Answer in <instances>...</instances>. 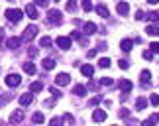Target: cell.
Listing matches in <instances>:
<instances>
[{"mask_svg": "<svg viewBox=\"0 0 159 126\" xmlns=\"http://www.w3.org/2000/svg\"><path fill=\"white\" fill-rule=\"evenodd\" d=\"M4 14H6V18H8V20H10L12 24H18V22L22 20L24 12H22V10H18V8H8V10L4 12Z\"/></svg>", "mask_w": 159, "mask_h": 126, "instance_id": "cell-1", "label": "cell"}, {"mask_svg": "<svg viewBox=\"0 0 159 126\" xmlns=\"http://www.w3.org/2000/svg\"><path fill=\"white\" fill-rule=\"evenodd\" d=\"M38 32H39V30H38V26H35V24H30V26H28L26 30H24V35H22V40H24V41H32V40L35 38V35H38Z\"/></svg>", "mask_w": 159, "mask_h": 126, "instance_id": "cell-2", "label": "cell"}, {"mask_svg": "<svg viewBox=\"0 0 159 126\" xmlns=\"http://www.w3.org/2000/svg\"><path fill=\"white\" fill-rule=\"evenodd\" d=\"M47 22L57 26V24L63 22V14H61L59 10H55V8H53V10H47Z\"/></svg>", "mask_w": 159, "mask_h": 126, "instance_id": "cell-3", "label": "cell"}, {"mask_svg": "<svg viewBox=\"0 0 159 126\" xmlns=\"http://www.w3.org/2000/svg\"><path fill=\"white\" fill-rule=\"evenodd\" d=\"M4 83H6L8 87H18V85L22 83V77L18 75V73H10V75L4 79Z\"/></svg>", "mask_w": 159, "mask_h": 126, "instance_id": "cell-4", "label": "cell"}, {"mask_svg": "<svg viewBox=\"0 0 159 126\" xmlns=\"http://www.w3.org/2000/svg\"><path fill=\"white\" fill-rule=\"evenodd\" d=\"M69 83H71V75L69 73H59L55 77V85H59V87H67Z\"/></svg>", "mask_w": 159, "mask_h": 126, "instance_id": "cell-5", "label": "cell"}, {"mask_svg": "<svg viewBox=\"0 0 159 126\" xmlns=\"http://www.w3.org/2000/svg\"><path fill=\"white\" fill-rule=\"evenodd\" d=\"M55 44H57V47H61L63 51L71 49V38H67V35H61V38L55 40Z\"/></svg>", "mask_w": 159, "mask_h": 126, "instance_id": "cell-6", "label": "cell"}, {"mask_svg": "<svg viewBox=\"0 0 159 126\" xmlns=\"http://www.w3.org/2000/svg\"><path fill=\"white\" fill-rule=\"evenodd\" d=\"M26 14H28L30 20H38V18H39V14H38V6H35V4H28V6H26Z\"/></svg>", "mask_w": 159, "mask_h": 126, "instance_id": "cell-7", "label": "cell"}, {"mask_svg": "<svg viewBox=\"0 0 159 126\" xmlns=\"http://www.w3.org/2000/svg\"><path fill=\"white\" fill-rule=\"evenodd\" d=\"M96 30H98V26H96L94 22H84V24H83V32L87 34V35L96 34Z\"/></svg>", "mask_w": 159, "mask_h": 126, "instance_id": "cell-8", "label": "cell"}, {"mask_svg": "<svg viewBox=\"0 0 159 126\" xmlns=\"http://www.w3.org/2000/svg\"><path fill=\"white\" fill-rule=\"evenodd\" d=\"M20 44H22V38H8L6 40V47H10V49H18L20 47Z\"/></svg>", "mask_w": 159, "mask_h": 126, "instance_id": "cell-9", "label": "cell"}, {"mask_svg": "<svg viewBox=\"0 0 159 126\" xmlns=\"http://www.w3.org/2000/svg\"><path fill=\"white\" fill-rule=\"evenodd\" d=\"M93 120H94V122H104V120H106V110L96 109V110L93 112Z\"/></svg>", "mask_w": 159, "mask_h": 126, "instance_id": "cell-10", "label": "cell"}, {"mask_svg": "<svg viewBox=\"0 0 159 126\" xmlns=\"http://www.w3.org/2000/svg\"><path fill=\"white\" fill-rule=\"evenodd\" d=\"M139 81L143 83V87H149V85H151V73H149L148 69L142 71V75H139Z\"/></svg>", "mask_w": 159, "mask_h": 126, "instance_id": "cell-11", "label": "cell"}, {"mask_svg": "<svg viewBox=\"0 0 159 126\" xmlns=\"http://www.w3.org/2000/svg\"><path fill=\"white\" fill-rule=\"evenodd\" d=\"M24 120V110H14L10 114V122L12 124H18V122H22Z\"/></svg>", "mask_w": 159, "mask_h": 126, "instance_id": "cell-12", "label": "cell"}, {"mask_svg": "<svg viewBox=\"0 0 159 126\" xmlns=\"http://www.w3.org/2000/svg\"><path fill=\"white\" fill-rule=\"evenodd\" d=\"M116 12H118L120 16H126L128 12H130V4H128V2H118V6H116Z\"/></svg>", "mask_w": 159, "mask_h": 126, "instance_id": "cell-13", "label": "cell"}, {"mask_svg": "<svg viewBox=\"0 0 159 126\" xmlns=\"http://www.w3.org/2000/svg\"><path fill=\"white\" fill-rule=\"evenodd\" d=\"M94 10H96V14L102 16V18H108V16H110V12H108V8H106L104 4H96V6H94Z\"/></svg>", "mask_w": 159, "mask_h": 126, "instance_id": "cell-14", "label": "cell"}, {"mask_svg": "<svg viewBox=\"0 0 159 126\" xmlns=\"http://www.w3.org/2000/svg\"><path fill=\"white\" fill-rule=\"evenodd\" d=\"M132 47H134V41H132V40H122V41H120V49H122V51L128 53V51H132Z\"/></svg>", "mask_w": 159, "mask_h": 126, "instance_id": "cell-15", "label": "cell"}, {"mask_svg": "<svg viewBox=\"0 0 159 126\" xmlns=\"http://www.w3.org/2000/svg\"><path fill=\"white\" fill-rule=\"evenodd\" d=\"M32 100H34V95L32 93H26V95H22V97H20V105L22 106H28V105H32Z\"/></svg>", "mask_w": 159, "mask_h": 126, "instance_id": "cell-16", "label": "cell"}, {"mask_svg": "<svg viewBox=\"0 0 159 126\" xmlns=\"http://www.w3.org/2000/svg\"><path fill=\"white\" fill-rule=\"evenodd\" d=\"M145 20H149L151 24H155V26H159V12H149V14H145Z\"/></svg>", "mask_w": 159, "mask_h": 126, "instance_id": "cell-17", "label": "cell"}, {"mask_svg": "<svg viewBox=\"0 0 159 126\" xmlns=\"http://www.w3.org/2000/svg\"><path fill=\"white\" fill-rule=\"evenodd\" d=\"M145 34L151 35V38H155V35H159V26H155V24H149V26L145 28Z\"/></svg>", "mask_w": 159, "mask_h": 126, "instance_id": "cell-18", "label": "cell"}, {"mask_svg": "<svg viewBox=\"0 0 159 126\" xmlns=\"http://www.w3.org/2000/svg\"><path fill=\"white\" fill-rule=\"evenodd\" d=\"M73 95H77V97H84V95H87V87H84V85H75V87H73Z\"/></svg>", "mask_w": 159, "mask_h": 126, "instance_id": "cell-19", "label": "cell"}, {"mask_svg": "<svg viewBox=\"0 0 159 126\" xmlns=\"http://www.w3.org/2000/svg\"><path fill=\"white\" fill-rule=\"evenodd\" d=\"M148 105H149V100L145 99V97H139V99L136 100V109H138V110H143V109H148Z\"/></svg>", "mask_w": 159, "mask_h": 126, "instance_id": "cell-20", "label": "cell"}, {"mask_svg": "<svg viewBox=\"0 0 159 126\" xmlns=\"http://www.w3.org/2000/svg\"><path fill=\"white\" fill-rule=\"evenodd\" d=\"M22 67H24V71H26L28 75H35V65H34L32 61H26V63H22Z\"/></svg>", "mask_w": 159, "mask_h": 126, "instance_id": "cell-21", "label": "cell"}, {"mask_svg": "<svg viewBox=\"0 0 159 126\" xmlns=\"http://www.w3.org/2000/svg\"><path fill=\"white\" fill-rule=\"evenodd\" d=\"M39 91H43V83H41V81H34L32 85H30V93H39Z\"/></svg>", "mask_w": 159, "mask_h": 126, "instance_id": "cell-22", "label": "cell"}, {"mask_svg": "<svg viewBox=\"0 0 159 126\" xmlns=\"http://www.w3.org/2000/svg\"><path fill=\"white\" fill-rule=\"evenodd\" d=\"M55 65H57V63H55V59H51V57H45V59H43V69H45V71L55 69Z\"/></svg>", "mask_w": 159, "mask_h": 126, "instance_id": "cell-23", "label": "cell"}, {"mask_svg": "<svg viewBox=\"0 0 159 126\" xmlns=\"http://www.w3.org/2000/svg\"><path fill=\"white\" fill-rule=\"evenodd\" d=\"M81 73H83L84 77H93L94 67H93V65H83V67H81Z\"/></svg>", "mask_w": 159, "mask_h": 126, "instance_id": "cell-24", "label": "cell"}, {"mask_svg": "<svg viewBox=\"0 0 159 126\" xmlns=\"http://www.w3.org/2000/svg\"><path fill=\"white\" fill-rule=\"evenodd\" d=\"M120 89H122V91H124V93H130V91H132V81L124 79V81L120 83Z\"/></svg>", "mask_w": 159, "mask_h": 126, "instance_id": "cell-25", "label": "cell"}, {"mask_svg": "<svg viewBox=\"0 0 159 126\" xmlns=\"http://www.w3.org/2000/svg\"><path fill=\"white\" fill-rule=\"evenodd\" d=\"M110 63H112V61H110L108 57H100V59H98V67H102V69H108Z\"/></svg>", "mask_w": 159, "mask_h": 126, "instance_id": "cell-26", "label": "cell"}, {"mask_svg": "<svg viewBox=\"0 0 159 126\" xmlns=\"http://www.w3.org/2000/svg\"><path fill=\"white\" fill-rule=\"evenodd\" d=\"M32 120H34L35 124H41V122H43V120H45V118H43V112H34V116H32Z\"/></svg>", "mask_w": 159, "mask_h": 126, "instance_id": "cell-27", "label": "cell"}, {"mask_svg": "<svg viewBox=\"0 0 159 126\" xmlns=\"http://www.w3.org/2000/svg\"><path fill=\"white\" fill-rule=\"evenodd\" d=\"M51 44H53V41H51L49 35H45V38L39 40V45H41V47H51Z\"/></svg>", "mask_w": 159, "mask_h": 126, "instance_id": "cell-28", "label": "cell"}, {"mask_svg": "<svg viewBox=\"0 0 159 126\" xmlns=\"http://www.w3.org/2000/svg\"><path fill=\"white\" fill-rule=\"evenodd\" d=\"M38 53H39V49H38V47H28V55L30 57H32V59H35V57H38Z\"/></svg>", "mask_w": 159, "mask_h": 126, "instance_id": "cell-29", "label": "cell"}, {"mask_svg": "<svg viewBox=\"0 0 159 126\" xmlns=\"http://www.w3.org/2000/svg\"><path fill=\"white\" fill-rule=\"evenodd\" d=\"M81 6H83V10H84V12H90V10H93V2H90V0H83Z\"/></svg>", "mask_w": 159, "mask_h": 126, "instance_id": "cell-30", "label": "cell"}, {"mask_svg": "<svg viewBox=\"0 0 159 126\" xmlns=\"http://www.w3.org/2000/svg\"><path fill=\"white\" fill-rule=\"evenodd\" d=\"M49 126H63V118H59V116H55L49 120Z\"/></svg>", "mask_w": 159, "mask_h": 126, "instance_id": "cell-31", "label": "cell"}, {"mask_svg": "<svg viewBox=\"0 0 159 126\" xmlns=\"http://www.w3.org/2000/svg\"><path fill=\"white\" fill-rule=\"evenodd\" d=\"M67 10H69V12L77 10V0H69V2H67Z\"/></svg>", "mask_w": 159, "mask_h": 126, "instance_id": "cell-32", "label": "cell"}, {"mask_svg": "<svg viewBox=\"0 0 159 126\" xmlns=\"http://www.w3.org/2000/svg\"><path fill=\"white\" fill-rule=\"evenodd\" d=\"M149 103L153 105V106H159V95H151V97H149Z\"/></svg>", "mask_w": 159, "mask_h": 126, "instance_id": "cell-33", "label": "cell"}, {"mask_svg": "<svg viewBox=\"0 0 159 126\" xmlns=\"http://www.w3.org/2000/svg\"><path fill=\"white\" fill-rule=\"evenodd\" d=\"M112 79H110V77H102V79H100V85H104V87H108V85H112Z\"/></svg>", "mask_w": 159, "mask_h": 126, "instance_id": "cell-34", "label": "cell"}, {"mask_svg": "<svg viewBox=\"0 0 159 126\" xmlns=\"http://www.w3.org/2000/svg\"><path fill=\"white\" fill-rule=\"evenodd\" d=\"M10 99H12V95H10V93H6V95H4V97H2V99H0V106H2V105H6V103H8V100H10Z\"/></svg>", "mask_w": 159, "mask_h": 126, "instance_id": "cell-35", "label": "cell"}, {"mask_svg": "<svg viewBox=\"0 0 159 126\" xmlns=\"http://www.w3.org/2000/svg\"><path fill=\"white\" fill-rule=\"evenodd\" d=\"M120 63V69H128L130 67V61H128V59H122V61H118Z\"/></svg>", "mask_w": 159, "mask_h": 126, "instance_id": "cell-36", "label": "cell"}, {"mask_svg": "<svg viewBox=\"0 0 159 126\" xmlns=\"http://www.w3.org/2000/svg\"><path fill=\"white\" fill-rule=\"evenodd\" d=\"M136 20H145V12L143 10H138L136 12Z\"/></svg>", "mask_w": 159, "mask_h": 126, "instance_id": "cell-37", "label": "cell"}, {"mask_svg": "<svg viewBox=\"0 0 159 126\" xmlns=\"http://www.w3.org/2000/svg\"><path fill=\"white\" fill-rule=\"evenodd\" d=\"M49 93L53 95L55 99H59V97H61V91H57V89H55V87H51V89H49Z\"/></svg>", "mask_w": 159, "mask_h": 126, "instance_id": "cell-38", "label": "cell"}, {"mask_svg": "<svg viewBox=\"0 0 159 126\" xmlns=\"http://www.w3.org/2000/svg\"><path fill=\"white\" fill-rule=\"evenodd\" d=\"M149 47H151V51H153V53H159V41H153Z\"/></svg>", "mask_w": 159, "mask_h": 126, "instance_id": "cell-39", "label": "cell"}, {"mask_svg": "<svg viewBox=\"0 0 159 126\" xmlns=\"http://www.w3.org/2000/svg\"><path fill=\"white\" fill-rule=\"evenodd\" d=\"M100 103H102V99H100V97H94V99H90V105H93V106L100 105Z\"/></svg>", "mask_w": 159, "mask_h": 126, "instance_id": "cell-40", "label": "cell"}, {"mask_svg": "<svg viewBox=\"0 0 159 126\" xmlns=\"http://www.w3.org/2000/svg\"><path fill=\"white\" fill-rule=\"evenodd\" d=\"M142 126H155V120H153V118H148V120H143Z\"/></svg>", "mask_w": 159, "mask_h": 126, "instance_id": "cell-41", "label": "cell"}, {"mask_svg": "<svg viewBox=\"0 0 159 126\" xmlns=\"http://www.w3.org/2000/svg\"><path fill=\"white\" fill-rule=\"evenodd\" d=\"M151 57H153V51H151V49L143 51V59H151Z\"/></svg>", "mask_w": 159, "mask_h": 126, "instance_id": "cell-42", "label": "cell"}, {"mask_svg": "<svg viewBox=\"0 0 159 126\" xmlns=\"http://www.w3.org/2000/svg\"><path fill=\"white\" fill-rule=\"evenodd\" d=\"M81 38H83L81 32H73V34H71V40H81Z\"/></svg>", "mask_w": 159, "mask_h": 126, "instance_id": "cell-43", "label": "cell"}, {"mask_svg": "<svg viewBox=\"0 0 159 126\" xmlns=\"http://www.w3.org/2000/svg\"><path fill=\"white\" fill-rule=\"evenodd\" d=\"M6 30H2V28H0V44H2V41H6Z\"/></svg>", "mask_w": 159, "mask_h": 126, "instance_id": "cell-44", "label": "cell"}, {"mask_svg": "<svg viewBox=\"0 0 159 126\" xmlns=\"http://www.w3.org/2000/svg\"><path fill=\"white\" fill-rule=\"evenodd\" d=\"M35 6H47V0H35Z\"/></svg>", "mask_w": 159, "mask_h": 126, "instance_id": "cell-45", "label": "cell"}, {"mask_svg": "<svg viewBox=\"0 0 159 126\" xmlns=\"http://www.w3.org/2000/svg\"><path fill=\"white\" fill-rule=\"evenodd\" d=\"M63 120H65V122H73V114H65Z\"/></svg>", "mask_w": 159, "mask_h": 126, "instance_id": "cell-46", "label": "cell"}, {"mask_svg": "<svg viewBox=\"0 0 159 126\" xmlns=\"http://www.w3.org/2000/svg\"><path fill=\"white\" fill-rule=\"evenodd\" d=\"M120 116H124V118H128V116H130V112H128L126 109H122V112H120Z\"/></svg>", "mask_w": 159, "mask_h": 126, "instance_id": "cell-47", "label": "cell"}, {"mask_svg": "<svg viewBox=\"0 0 159 126\" xmlns=\"http://www.w3.org/2000/svg\"><path fill=\"white\" fill-rule=\"evenodd\" d=\"M87 55H89V57H94V55H96V49H90V51L87 53Z\"/></svg>", "mask_w": 159, "mask_h": 126, "instance_id": "cell-48", "label": "cell"}, {"mask_svg": "<svg viewBox=\"0 0 159 126\" xmlns=\"http://www.w3.org/2000/svg\"><path fill=\"white\" fill-rule=\"evenodd\" d=\"M148 2H149V4H157V2H159V0H148Z\"/></svg>", "mask_w": 159, "mask_h": 126, "instance_id": "cell-49", "label": "cell"}, {"mask_svg": "<svg viewBox=\"0 0 159 126\" xmlns=\"http://www.w3.org/2000/svg\"><path fill=\"white\" fill-rule=\"evenodd\" d=\"M151 118H153V120H159V114H153V116H151Z\"/></svg>", "mask_w": 159, "mask_h": 126, "instance_id": "cell-50", "label": "cell"}, {"mask_svg": "<svg viewBox=\"0 0 159 126\" xmlns=\"http://www.w3.org/2000/svg\"><path fill=\"white\" fill-rule=\"evenodd\" d=\"M53 2H61V0H53Z\"/></svg>", "mask_w": 159, "mask_h": 126, "instance_id": "cell-51", "label": "cell"}, {"mask_svg": "<svg viewBox=\"0 0 159 126\" xmlns=\"http://www.w3.org/2000/svg\"><path fill=\"white\" fill-rule=\"evenodd\" d=\"M112 126H118V124H112Z\"/></svg>", "mask_w": 159, "mask_h": 126, "instance_id": "cell-52", "label": "cell"}]
</instances>
